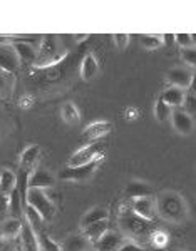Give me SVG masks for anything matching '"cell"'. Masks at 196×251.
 Masks as SVG:
<instances>
[{"label":"cell","mask_w":196,"mask_h":251,"mask_svg":"<svg viewBox=\"0 0 196 251\" xmlns=\"http://www.w3.org/2000/svg\"><path fill=\"white\" fill-rule=\"evenodd\" d=\"M171 123H173V127L178 134L181 136H190L193 134L195 131V119L190 112H186L185 109L178 107L171 111Z\"/></svg>","instance_id":"8"},{"label":"cell","mask_w":196,"mask_h":251,"mask_svg":"<svg viewBox=\"0 0 196 251\" xmlns=\"http://www.w3.org/2000/svg\"><path fill=\"white\" fill-rule=\"evenodd\" d=\"M108 229H109V221L103 220V221H97V223H92V225L85 226V228L83 229V234L94 245V243L99 240V238L103 236Z\"/></svg>","instance_id":"22"},{"label":"cell","mask_w":196,"mask_h":251,"mask_svg":"<svg viewBox=\"0 0 196 251\" xmlns=\"http://www.w3.org/2000/svg\"><path fill=\"white\" fill-rule=\"evenodd\" d=\"M19 55L20 64H34L35 57H37V50H35L34 44H26V42H19V44H12Z\"/></svg>","instance_id":"21"},{"label":"cell","mask_w":196,"mask_h":251,"mask_svg":"<svg viewBox=\"0 0 196 251\" xmlns=\"http://www.w3.org/2000/svg\"><path fill=\"white\" fill-rule=\"evenodd\" d=\"M111 131H112V124L109 121H96V123L85 126L83 134H81V141L84 144L97 143V141L106 137Z\"/></svg>","instance_id":"7"},{"label":"cell","mask_w":196,"mask_h":251,"mask_svg":"<svg viewBox=\"0 0 196 251\" xmlns=\"http://www.w3.org/2000/svg\"><path fill=\"white\" fill-rule=\"evenodd\" d=\"M27 204L37 211L40 216L44 218V221H51L56 216V206L52 203V200L47 196L46 189H37V188H28L27 191Z\"/></svg>","instance_id":"3"},{"label":"cell","mask_w":196,"mask_h":251,"mask_svg":"<svg viewBox=\"0 0 196 251\" xmlns=\"http://www.w3.org/2000/svg\"><path fill=\"white\" fill-rule=\"evenodd\" d=\"M89 37H91L89 34H76L74 35V40H76L77 44H81V42H85V40H87Z\"/></svg>","instance_id":"40"},{"label":"cell","mask_w":196,"mask_h":251,"mask_svg":"<svg viewBox=\"0 0 196 251\" xmlns=\"http://www.w3.org/2000/svg\"><path fill=\"white\" fill-rule=\"evenodd\" d=\"M60 116H62L64 123L69 126H74L81 121V111L74 102H65L64 106L60 107Z\"/></svg>","instance_id":"24"},{"label":"cell","mask_w":196,"mask_h":251,"mask_svg":"<svg viewBox=\"0 0 196 251\" xmlns=\"http://www.w3.org/2000/svg\"><path fill=\"white\" fill-rule=\"evenodd\" d=\"M15 186H17V174L5 169V171L0 174V193L10 194L15 189Z\"/></svg>","instance_id":"25"},{"label":"cell","mask_w":196,"mask_h":251,"mask_svg":"<svg viewBox=\"0 0 196 251\" xmlns=\"http://www.w3.org/2000/svg\"><path fill=\"white\" fill-rule=\"evenodd\" d=\"M181 59H183V62L188 64L190 67H195L196 66V50H195V47L181 49Z\"/></svg>","instance_id":"34"},{"label":"cell","mask_w":196,"mask_h":251,"mask_svg":"<svg viewBox=\"0 0 196 251\" xmlns=\"http://www.w3.org/2000/svg\"><path fill=\"white\" fill-rule=\"evenodd\" d=\"M133 213L138 214L140 218L146 221H153L156 218V204L149 198H140V200H133Z\"/></svg>","instance_id":"15"},{"label":"cell","mask_w":196,"mask_h":251,"mask_svg":"<svg viewBox=\"0 0 196 251\" xmlns=\"http://www.w3.org/2000/svg\"><path fill=\"white\" fill-rule=\"evenodd\" d=\"M108 218H109V211L106 208H101V206H97V208L89 209V211L83 216V220H81V229H84L85 226L92 225V223L108 220Z\"/></svg>","instance_id":"23"},{"label":"cell","mask_w":196,"mask_h":251,"mask_svg":"<svg viewBox=\"0 0 196 251\" xmlns=\"http://www.w3.org/2000/svg\"><path fill=\"white\" fill-rule=\"evenodd\" d=\"M119 225L121 229L128 236H141V234H146L151 229V221L142 220V218L134 214L133 211L122 214L119 218Z\"/></svg>","instance_id":"6"},{"label":"cell","mask_w":196,"mask_h":251,"mask_svg":"<svg viewBox=\"0 0 196 251\" xmlns=\"http://www.w3.org/2000/svg\"><path fill=\"white\" fill-rule=\"evenodd\" d=\"M19 251H40L37 233L27 223L22 225V231L19 234Z\"/></svg>","instance_id":"12"},{"label":"cell","mask_w":196,"mask_h":251,"mask_svg":"<svg viewBox=\"0 0 196 251\" xmlns=\"http://www.w3.org/2000/svg\"><path fill=\"white\" fill-rule=\"evenodd\" d=\"M9 213L12 214V218H17V220L20 218V214H24L22 201H20L17 188H15L14 191L9 194Z\"/></svg>","instance_id":"27"},{"label":"cell","mask_w":196,"mask_h":251,"mask_svg":"<svg viewBox=\"0 0 196 251\" xmlns=\"http://www.w3.org/2000/svg\"><path fill=\"white\" fill-rule=\"evenodd\" d=\"M149 251H165V250H159V248H154V250H149Z\"/></svg>","instance_id":"42"},{"label":"cell","mask_w":196,"mask_h":251,"mask_svg":"<svg viewBox=\"0 0 196 251\" xmlns=\"http://www.w3.org/2000/svg\"><path fill=\"white\" fill-rule=\"evenodd\" d=\"M112 39H114V44H116V47L119 49V50H124V49L128 47V44H129L131 35L129 34H114Z\"/></svg>","instance_id":"35"},{"label":"cell","mask_w":196,"mask_h":251,"mask_svg":"<svg viewBox=\"0 0 196 251\" xmlns=\"http://www.w3.org/2000/svg\"><path fill=\"white\" fill-rule=\"evenodd\" d=\"M171 111H173V109L169 106H166L161 99H158L156 102H154V117H156L158 123H166L171 117Z\"/></svg>","instance_id":"29"},{"label":"cell","mask_w":196,"mask_h":251,"mask_svg":"<svg viewBox=\"0 0 196 251\" xmlns=\"http://www.w3.org/2000/svg\"><path fill=\"white\" fill-rule=\"evenodd\" d=\"M117 251H146V250L141 248L140 245H136V243H133V241H126Z\"/></svg>","instance_id":"37"},{"label":"cell","mask_w":196,"mask_h":251,"mask_svg":"<svg viewBox=\"0 0 196 251\" xmlns=\"http://www.w3.org/2000/svg\"><path fill=\"white\" fill-rule=\"evenodd\" d=\"M2 245H3V240H2V238H0V248H2Z\"/></svg>","instance_id":"43"},{"label":"cell","mask_w":196,"mask_h":251,"mask_svg":"<svg viewBox=\"0 0 196 251\" xmlns=\"http://www.w3.org/2000/svg\"><path fill=\"white\" fill-rule=\"evenodd\" d=\"M9 213V194L0 193V218Z\"/></svg>","instance_id":"36"},{"label":"cell","mask_w":196,"mask_h":251,"mask_svg":"<svg viewBox=\"0 0 196 251\" xmlns=\"http://www.w3.org/2000/svg\"><path fill=\"white\" fill-rule=\"evenodd\" d=\"M151 241H153V246L154 248H159V250H165L166 245L169 243V238L168 234L165 231H161V229H158V231H154L151 234Z\"/></svg>","instance_id":"31"},{"label":"cell","mask_w":196,"mask_h":251,"mask_svg":"<svg viewBox=\"0 0 196 251\" xmlns=\"http://www.w3.org/2000/svg\"><path fill=\"white\" fill-rule=\"evenodd\" d=\"M69 52L60 46V40L57 35H44L40 40V47L37 49V57L32 64L35 69H49L56 67L67 59Z\"/></svg>","instance_id":"1"},{"label":"cell","mask_w":196,"mask_h":251,"mask_svg":"<svg viewBox=\"0 0 196 251\" xmlns=\"http://www.w3.org/2000/svg\"><path fill=\"white\" fill-rule=\"evenodd\" d=\"M104 154V146L101 141L97 143H91V144H84L83 148H79L76 152H72V156L69 157L67 166L74 168V166H81V164H87L91 161L97 159V157H103Z\"/></svg>","instance_id":"5"},{"label":"cell","mask_w":196,"mask_h":251,"mask_svg":"<svg viewBox=\"0 0 196 251\" xmlns=\"http://www.w3.org/2000/svg\"><path fill=\"white\" fill-rule=\"evenodd\" d=\"M136 116H138V111L136 109H128V111H126V117H128V119L131 121V119H136Z\"/></svg>","instance_id":"41"},{"label":"cell","mask_w":196,"mask_h":251,"mask_svg":"<svg viewBox=\"0 0 196 251\" xmlns=\"http://www.w3.org/2000/svg\"><path fill=\"white\" fill-rule=\"evenodd\" d=\"M56 184V177L46 169L34 168L32 173L28 174V188H37V189H47Z\"/></svg>","instance_id":"13"},{"label":"cell","mask_w":196,"mask_h":251,"mask_svg":"<svg viewBox=\"0 0 196 251\" xmlns=\"http://www.w3.org/2000/svg\"><path fill=\"white\" fill-rule=\"evenodd\" d=\"M141 46L148 50L163 47V34H144L141 35Z\"/></svg>","instance_id":"28"},{"label":"cell","mask_w":196,"mask_h":251,"mask_svg":"<svg viewBox=\"0 0 196 251\" xmlns=\"http://www.w3.org/2000/svg\"><path fill=\"white\" fill-rule=\"evenodd\" d=\"M174 42H176L181 49L195 47V40H193V35L191 34H174Z\"/></svg>","instance_id":"32"},{"label":"cell","mask_w":196,"mask_h":251,"mask_svg":"<svg viewBox=\"0 0 196 251\" xmlns=\"http://www.w3.org/2000/svg\"><path fill=\"white\" fill-rule=\"evenodd\" d=\"M34 104V97L32 96H28V94H26L24 97H20V100H19V106L22 107V109H28Z\"/></svg>","instance_id":"38"},{"label":"cell","mask_w":196,"mask_h":251,"mask_svg":"<svg viewBox=\"0 0 196 251\" xmlns=\"http://www.w3.org/2000/svg\"><path fill=\"white\" fill-rule=\"evenodd\" d=\"M20 67L19 55L12 44H0V71L7 74H15Z\"/></svg>","instance_id":"9"},{"label":"cell","mask_w":196,"mask_h":251,"mask_svg":"<svg viewBox=\"0 0 196 251\" xmlns=\"http://www.w3.org/2000/svg\"><path fill=\"white\" fill-rule=\"evenodd\" d=\"M168 80L173 87H179V89H183V91H186V89L193 84L195 74H193V71H190V69H186V67H174L168 72Z\"/></svg>","instance_id":"11"},{"label":"cell","mask_w":196,"mask_h":251,"mask_svg":"<svg viewBox=\"0 0 196 251\" xmlns=\"http://www.w3.org/2000/svg\"><path fill=\"white\" fill-rule=\"evenodd\" d=\"M39 236V246H40V251H60V245H57L54 240L47 236L44 233H37Z\"/></svg>","instance_id":"30"},{"label":"cell","mask_w":196,"mask_h":251,"mask_svg":"<svg viewBox=\"0 0 196 251\" xmlns=\"http://www.w3.org/2000/svg\"><path fill=\"white\" fill-rule=\"evenodd\" d=\"M174 42V34H163V46H171Z\"/></svg>","instance_id":"39"},{"label":"cell","mask_w":196,"mask_h":251,"mask_svg":"<svg viewBox=\"0 0 196 251\" xmlns=\"http://www.w3.org/2000/svg\"><path fill=\"white\" fill-rule=\"evenodd\" d=\"M12 89V80H10V74L0 71V97H3Z\"/></svg>","instance_id":"33"},{"label":"cell","mask_w":196,"mask_h":251,"mask_svg":"<svg viewBox=\"0 0 196 251\" xmlns=\"http://www.w3.org/2000/svg\"><path fill=\"white\" fill-rule=\"evenodd\" d=\"M156 213L168 221H181L186 214V203L176 193H165L156 203Z\"/></svg>","instance_id":"2"},{"label":"cell","mask_w":196,"mask_h":251,"mask_svg":"<svg viewBox=\"0 0 196 251\" xmlns=\"http://www.w3.org/2000/svg\"><path fill=\"white\" fill-rule=\"evenodd\" d=\"M22 225L24 223L17 220V218L5 220L0 225V238H2V240H14V238H19L20 231H22Z\"/></svg>","instance_id":"19"},{"label":"cell","mask_w":196,"mask_h":251,"mask_svg":"<svg viewBox=\"0 0 196 251\" xmlns=\"http://www.w3.org/2000/svg\"><path fill=\"white\" fill-rule=\"evenodd\" d=\"M99 72V62H97L96 55L87 54L81 62V77L84 80H92Z\"/></svg>","instance_id":"20"},{"label":"cell","mask_w":196,"mask_h":251,"mask_svg":"<svg viewBox=\"0 0 196 251\" xmlns=\"http://www.w3.org/2000/svg\"><path fill=\"white\" fill-rule=\"evenodd\" d=\"M151 193H153L151 186L148 183H144V181H140V179L129 181L128 186H126V196H128L131 201L140 200V198H149Z\"/></svg>","instance_id":"17"},{"label":"cell","mask_w":196,"mask_h":251,"mask_svg":"<svg viewBox=\"0 0 196 251\" xmlns=\"http://www.w3.org/2000/svg\"><path fill=\"white\" fill-rule=\"evenodd\" d=\"M92 243L83 233L69 234L60 245V251H92Z\"/></svg>","instance_id":"14"},{"label":"cell","mask_w":196,"mask_h":251,"mask_svg":"<svg viewBox=\"0 0 196 251\" xmlns=\"http://www.w3.org/2000/svg\"><path fill=\"white\" fill-rule=\"evenodd\" d=\"M24 216H26V223L28 226H30L32 229H34L35 233L40 231L42 229V226H44V218L40 216V214L35 211L32 206H26V209H24Z\"/></svg>","instance_id":"26"},{"label":"cell","mask_w":196,"mask_h":251,"mask_svg":"<svg viewBox=\"0 0 196 251\" xmlns=\"http://www.w3.org/2000/svg\"><path fill=\"white\" fill-rule=\"evenodd\" d=\"M124 243H126V238L122 236L119 231L108 229L99 240L94 243L92 248L96 251H117Z\"/></svg>","instance_id":"10"},{"label":"cell","mask_w":196,"mask_h":251,"mask_svg":"<svg viewBox=\"0 0 196 251\" xmlns=\"http://www.w3.org/2000/svg\"><path fill=\"white\" fill-rule=\"evenodd\" d=\"M39 156H40V146L32 144V146H28V148H26L22 154H20V161H19L20 169H22V171L32 173V169L35 168V163H37Z\"/></svg>","instance_id":"16"},{"label":"cell","mask_w":196,"mask_h":251,"mask_svg":"<svg viewBox=\"0 0 196 251\" xmlns=\"http://www.w3.org/2000/svg\"><path fill=\"white\" fill-rule=\"evenodd\" d=\"M171 251H183V250H171Z\"/></svg>","instance_id":"44"},{"label":"cell","mask_w":196,"mask_h":251,"mask_svg":"<svg viewBox=\"0 0 196 251\" xmlns=\"http://www.w3.org/2000/svg\"><path fill=\"white\" fill-rule=\"evenodd\" d=\"M103 161V157H97V159L91 161L87 164H81V166H65L64 169L59 171V179L62 181H74V183H84V181L91 179L94 176V173L97 171V166Z\"/></svg>","instance_id":"4"},{"label":"cell","mask_w":196,"mask_h":251,"mask_svg":"<svg viewBox=\"0 0 196 251\" xmlns=\"http://www.w3.org/2000/svg\"><path fill=\"white\" fill-rule=\"evenodd\" d=\"M159 99H161L166 106H169L171 109H178V107L183 106V100H185V91L179 89V87L169 86L161 92V97H159Z\"/></svg>","instance_id":"18"}]
</instances>
